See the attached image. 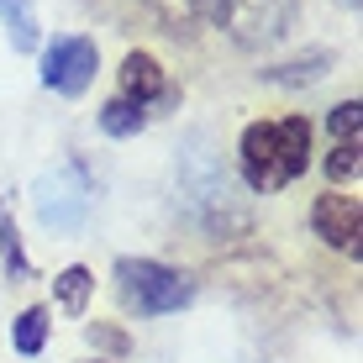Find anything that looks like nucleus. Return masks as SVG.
I'll return each instance as SVG.
<instances>
[{
  "label": "nucleus",
  "mask_w": 363,
  "mask_h": 363,
  "mask_svg": "<svg viewBox=\"0 0 363 363\" xmlns=\"http://www.w3.org/2000/svg\"><path fill=\"white\" fill-rule=\"evenodd\" d=\"M121 95L137 100V106H158V100H169V84H164V69H158L153 53H127L121 58Z\"/></svg>",
  "instance_id": "nucleus-6"
},
{
  "label": "nucleus",
  "mask_w": 363,
  "mask_h": 363,
  "mask_svg": "<svg viewBox=\"0 0 363 363\" xmlns=\"http://www.w3.org/2000/svg\"><path fill=\"white\" fill-rule=\"evenodd\" d=\"M95 69H100V53L90 37H53V43L43 48V84L58 95H84L95 84Z\"/></svg>",
  "instance_id": "nucleus-4"
},
{
  "label": "nucleus",
  "mask_w": 363,
  "mask_h": 363,
  "mask_svg": "<svg viewBox=\"0 0 363 363\" xmlns=\"http://www.w3.org/2000/svg\"><path fill=\"white\" fill-rule=\"evenodd\" d=\"M0 21H6V37L16 53H32L37 48V11L32 0H0Z\"/></svg>",
  "instance_id": "nucleus-9"
},
{
  "label": "nucleus",
  "mask_w": 363,
  "mask_h": 363,
  "mask_svg": "<svg viewBox=\"0 0 363 363\" xmlns=\"http://www.w3.org/2000/svg\"><path fill=\"white\" fill-rule=\"evenodd\" d=\"M32 206H37V221L48 232H79L84 216H90V179L79 169H53L37 179Z\"/></svg>",
  "instance_id": "nucleus-3"
},
{
  "label": "nucleus",
  "mask_w": 363,
  "mask_h": 363,
  "mask_svg": "<svg viewBox=\"0 0 363 363\" xmlns=\"http://www.w3.org/2000/svg\"><path fill=\"white\" fill-rule=\"evenodd\" d=\"M48 327H53V321H48V311H43V306H27V311L16 316V327H11L16 353H21V358H37V353H43V342H48Z\"/></svg>",
  "instance_id": "nucleus-10"
},
{
  "label": "nucleus",
  "mask_w": 363,
  "mask_h": 363,
  "mask_svg": "<svg viewBox=\"0 0 363 363\" xmlns=\"http://www.w3.org/2000/svg\"><path fill=\"white\" fill-rule=\"evenodd\" d=\"M143 127H147V111L137 106V100L111 95L106 106H100V132H106V137H137Z\"/></svg>",
  "instance_id": "nucleus-8"
},
{
  "label": "nucleus",
  "mask_w": 363,
  "mask_h": 363,
  "mask_svg": "<svg viewBox=\"0 0 363 363\" xmlns=\"http://www.w3.org/2000/svg\"><path fill=\"white\" fill-rule=\"evenodd\" d=\"M116 295L132 316H174L195 300V279L153 258H121L116 264Z\"/></svg>",
  "instance_id": "nucleus-2"
},
{
  "label": "nucleus",
  "mask_w": 363,
  "mask_h": 363,
  "mask_svg": "<svg viewBox=\"0 0 363 363\" xmlns=\"http://www.w3.org/2000/svg\"><path fill=\"white\" fill-rule=\"evenodd\" d=\"M0 258H6L11 279H27V274H32L27 253H21V237H16V221H11V216H0Z\"/></svg>",
  "instance_id": "nucleus-12"
},
{
  "label": "nucleus",
  "mask_w": 363,
  "mask_h": 363,
  "mask_svg": "<svg viewBox=\"0 0 363 363\" xmlns=\"http://www.w3.org/2000/svg\"><path fill=\"white\" fill-rule=\"evenodd\" d=\"M358 137H347V143H332V158H327V174H332V179L337 184H358V164H363V158H358Z\"/></svg>",
  "instance_id": "nucleus-11"
},
{
  "label": "nucleus",
  "mask_w": 363,
  "mask_h": 363,
  "mask_svg": "<svg viewBox=\"0 0 363 363\" xmlns=\"http://www.w3.org/2000/svg\"><path fill=\"white\" fill-rule=\"evenodd\" d=\"M311 227H316V237L327 247H337V253L358 258V237H363V206L358 195H316V206H311Z\"/></svg>",
  "instance_id": "nucleus-5"
},
{
  "label": "nucleus",
  "mask_w": 363,
  "mask_h": 363,
  "mask_svg": "<svg viewBox=\"0 0 363 363\" xmlns=\"http://www.w3.org/2000/svg\"><path fill=\"white\" fill-rule=\"evenodd\" d=\"M242 179L247 190L274 195L295 184L311 169V121L306 116H279V121H253L242 132Z\"/></svg>",
  "instance_id": "nucleus-1"
},
{
  "label": "nucleus",
  "mask_w": 363,
  "mask_h": 363,
  "mask_svg": "<svg viewBox=\"0 0 363 363\" xmlns=\"http://www.w3.org/2000/svg\"><path fill=\"white\" fill-rule=\"evenodd\" d=\"M342 6H347V11H358V0H342Z\"/></svg>",
  "instance_id": "nucleus-14"
},
{
  "label": "nucleus",
  "mask_w": 363,
  "mask_h": 363,
  "mask_svg": "<svg viewBox=\"0 0 363 363\" xmlns=\"http://www.w3.org/2000/svg\"><path fill=\"white\" fill-rule=\"evenodd\" d=\"M332 64V53H311V64H284V69H269V79L274 84H311V79H321Z\"/></svg>",
  "instance_id": "nucleus-13"
},
{
  "label": "nucleus",
  "mask_w": 363,
  "mask_h": 363,
  "mask_svg": "<svg viewBox=\"0 0 363 363\" xmlns=\"http://www.w3.org/2000/svg\"><path fill=\"white\" fill-rule=\"evenodd\" d=\"M90 295H95V274L84 269V264H69V269L53 279V300H58V311H64V316H84Z\"/></svg>",
  "instance_id": "nucleus-7"
},
{
  "label": "nucleus",
  "mask_w": 363,
  "mask_h": 363,
  "mask_svg": "<svg viewBox=\"0 0 363 363\" xmlns=\"http://www.w3.org/2000/svg\"><path fill=\"white\" fill-rule=\"evenodd\" d=\"M95 363H106V358H95Z\"/></svg>",
  "instance_id": "nucleus-15"
}]
</instances>
